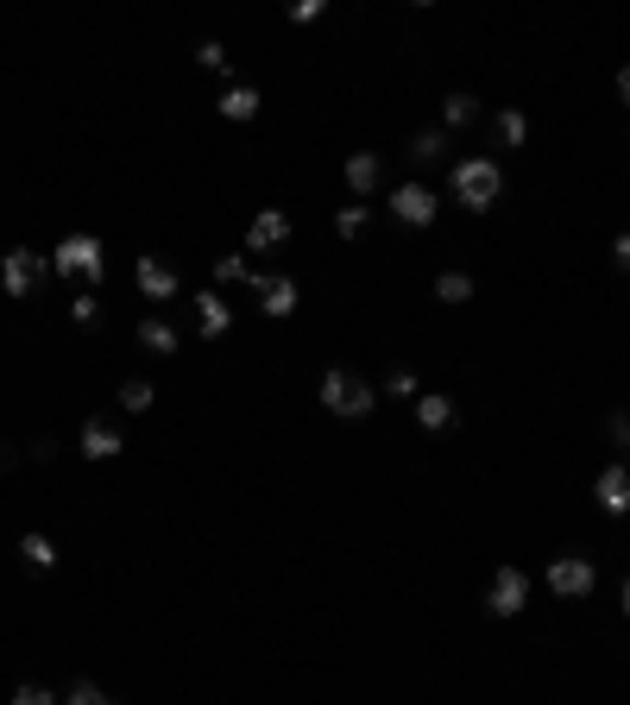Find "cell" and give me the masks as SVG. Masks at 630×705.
Returning <instances> with one entry per match:
<instances>
[{
    "label": "cell",
    "mask_w": 630,
    "mask_h": 705,
    "mask_svg": "<svg viewBox=\"0 0 630 705\" xmlns=\"http://www.w3.org/2000/svg\"><path fill=\"white\" fill-rule=\"evenodd\" d=\"M13 466H20V448H13V441H0V473H13Z\"/></svg>",
    "instance_id": "obj_35"
},
{
    "label": "cell",
    "mask_w": 630,
    "mask_h": 705,
    "mask_svg": "<svg viewBox=\"0 0 630 705\" xmlns=\"http://www.w3.org/2000/svg\"><path fill=\"white\" fill-rule=\"evenodd\" d=\"M70 322L76 327H95L101 322V297H95V290H82V297L70 302Z\"/></svg>",
    "instance_id": "obj_27"
},
{
    "label": "cell",
    "mask_w": 630,
    "mask_h": 705,
    "mask_svg": "<svg viewBox=\"0 0 630 705\" xmlns=\"http://www.w3.org/2000/svg\"><path fill=\"white\" fill-rule=\"evenodd\" d=\"M618 101H625V107H630V63H625V70H618Z\"/></svg>",
    "instance_id": "obj_36"
},
{
    "label": "cell",
    "mask_w": 630,
    "mask_h": 705,
    "mask_svg": "<svg viewBox=\"0 0 630 705\" xmlns=\"http://www.w3.org/2000/svg\"><path fill=\"white\" fill-rule=\"evenodd\" d=\"M373 403H378V391L359 372H347V366H328V372H322V409H328V416L359 423V416H373Z\"/></svg>",
    "instance_id": "obj_1"
},
{
    "label": "cell",
    "mask_w": 630,
    "mask_h": 705,
    "mask_svg": "<svg viewBox=\"0 0 630 705\" xmlns=\"http://www.w3.org/2000/svg\"><path fill=\"white\" fill-rule=\"evenodd\" d=\"M50 271L76 277V284H101V271H107V252H101L95 233H64V240H57V252H50Z\"/></svg>",
    "instance_id": "obj_3"
},
{
    "label": "cell",
    "mask_w": 630,
    "mask_h": 705,
    "mask_svg": "<svg viewBox=\"0 0 630 705\" xmlns=\"http://www.w3.org/2000/svg\"><path fill=\"white\" fill-rule=\"evenodd\" d=\"M529 139V114L524 107H504L499 120H492V146H524Z\"/></svg>",
    "instance_id": "obj_18"
},
{
    "label": "cell",
    "mask_w": 630,
    "mask_h": 705,
    "mask_svg": "<svg viewBox=\"0 0 630 705\" xmlns=\"http://www.w3.org/2000/svg\"><path fill=\"white\" fill-rule=\"evenodd\" d=\"M196 327H202V340H221L227 327H233V309H227L215 290H202L196 297Z\"/></svg>",
    "instance_id": "obj_13"
},
{
    "label": "cell",
    "mask_w": 630,
    "mask_h": 705,
    "mask_svg": "<svg viewBox=\"0 0 630 705\" xmlns=\"http://www.w3.org/2000/svg\"><path fill=\"white\" fill-rule=\"evenodd\" d=\"M435 215H442L435 189H423V183H398V189H391V221H403V227H428Z\"/></svg>",
    "instance_id": "obj_8"
},
{
    "label": "cell",
    "mask_w": 630,
    "mask_h": 705,
    "mask_svg": "<svg viewBox=\"0 0 630 705\" xmlns=\"http://www.w3.org/2000/svg\"><path fill=\"white\" fill-rule=\"evenodd\" d=\"M252 297H259V315L265 322H290L297 315V277H284V271H259L252 277Z\"/></svg>",
    "instance_id": "obj_5"
},
{
    "label": "cell",
    "mask_w": 630,
    "mask_h": 705,
    "mask_svg": "<svg viewBox=\"0 0 630 705\" xmlns=\"http://www.w3.org/2000/svg\"><path fill=\"white\" fill-rule=\"evenodd\" d=\"M385 391H391V397H416V372L391 366V372H385Z\"/></svg>",
    "instance_id": "obj_30"
},
{
    "label": "cell",
    "mask_w": 630,
    "mask_h": 705,
    "mask_svg": "<svg viewBox=\"0 0 630 705\" xmlns=\"http://www.w3.org/2000/svg\"><path fill=\"white\" fill-rule=\"evenodd\" d=\"M252 277H259V271L247 265V252H227L221 265H215V284H252Z\"/></svg>",
    "instance_id": "obj_25"
},
{
    "label": "cell",
    "mask_w": 630,
    "mask_h": 705,
    "mask_svg": "<svg viewBox=\"0 0 630 705\" xmlns=\"http://www.w3.org/2000/svg\"><path fill=\"white\" fill-rule=\"evenodd\" d=\"M114 453H126L114 416H89V423H82V460H114Z\"/></svg>",
    "instance_id": "obj_11"
},
{
    "label": "cell",
    "mask_w": 630,
    "mask_h": 705,
    "mask_svg": "<svg viewBox=\"0 0 630 705\" xmlns=\"http://www.w3.org/2000/svg\"><path fill=\"white\" fill-rule=\"evenodd\" d=\"M611 265H618V271H630V233H618V240H611Z\"/></svg>",
    "instance_id": "obj_32"
},
{
    "label": "cell",
    "mask_w": 630,
    "mask_h": 705,
    "mask_svg": "<svg viewBox=\"0 0 630 705\" xmlns=\"http://www.w3.org/2000/svg\"><path fill=\"white\" fill-rule=\"evenodd\" d=\"M133 277H139V290H146L151 302H176V271L171 265H164V258H139V265H133Z\"/></svg>",
    "instance_id": "obj_12"
},
{
    "label": "cell",
    "mask_w": 630,
    "mask_h": 705,
    "mask_svg": "<svg viewBox=\"0 0 630 705\" xmlns=\"http://www.w3.org/2000/svg\"><path fill=\"white\" fill-rule=\"evenodd\" d=\"M347 189H353V196H373V189H378V158H373V151H353V158H347Z\"/></svg>",
    "instance_id": "obj_19"
},
{
    "label": "cell",
    "mask_w": 630,
    "mask_h": 705,
    "mask_svg": "<svg viewBox=\"0 0 630 705\" xmlns=\"http://www.w3.org/2000/svg\"><path fill=\"white\" fill-rule=\"evenodd\" d=\"M454 196L467 201L473 215H485V208L504 196V164L499 158H460V164H454Z\"/></svg>",
    "instance_id": "obj_2"
},
{
    "label": "cell",
    "mask_w": 630,
    "mask_h": 705,
    "mask_svg": "<svg viewBox=\"0 0 630 705\" xmlns=\"http://www.w3.org/2000/svg\"><path fill=\"white\" fill-rule=\"evenodd\" d=\"M593 504H599L605 517H630V466H605L593 478Z\"/></svg>",
    "instance_id": "obj_9"
},
{
    "label": "cell",
    "mask_w": 630,
    "mask_h": 705,
    "mask_svg": "<svg viewBox=\"0 0 630 705\" xmlns=\"http://www.w3.org/2000/svg\"><path fill=\"white\" fill-rule=\"evenodd\" d=\"M366 227H373V208H366V201H347V208L334 215V233H341V240H359Z\"/></svg>",
    "instance_id": "obj_22"
},
{
    "label": "cell",
    "mask_w": 630,
    "mask_h": 705,
    "mask_svg": "<svg viewBox=\"0 0 630 705\" xmlns=\"http://www.w3.org/2000/svg\"><path fill=\"white\" fill-rule=\"evenodd\" d=\"M64 705H114V700L101 693L95 680H70V686H64Z\"/></svg>",
    "instance_id": "obj_26"
},
{
    "label": "cell",
    "mask_w": 630,
    "mask_h": 705,
    "mask_svg": "<svg viewBox=\"0 0 630 705\" xmlns=\"http://www.w3.org/2000/svg\"><path fill=\"white\" fill-rule=\"evenodd\" d=\"M284 240H290V215L284 208H259L247 227V252H277Z\"/></svg>",
    "instance_id": "obj_10"
},
{
    "label": "cell",
    "mask_w": 630,
    "mask_h": 705,
    "mask_svg": "<svg viewBox=\"0 0 630 705\" xmlns=\"http://www.w3.org/2000/svg\"><path fill=\"white\" fill-rule=\"evenodd\" d=\"M38 284H45V258L32 246H13L7 258H0V290L13 302H25V297H38Z\"/></svg>",
    "instance_id": "obj_4"
},
{
    "label": "cell",
    "mask_w": 630,
    "mask_h": 705,
    "mask_svg": "<svg viewBox=\"0 0 630 705\" xmlns=\"http://www.w3.org/2000/svg\"><path fill=\"white\" fill-rule=\"evenodd\" d=\"M32 460H57V435H38L32 441Z\"/></svg>",
    "instance_id": "obj_33"
},
{
    "label": "cell",
    "mask_w": 630,
    "mask_h": 705,
    "mask_svg": "<svg viewBox=\"0 0 630 705\" xmlns=\"http://www.w3.org/2000/svg\"><path fill=\"white\" fill-rule=\"evenodd\" d=\"M611 441H618V448H630V416H611Z\"/></svg>",
    "instance_id": "obj_34"
},
{
    "label": "cell",
    "mask_w": 630,
    "mask_h": 705,
    "mask_svg": "<svg viewBox=\"0 0 630 705\" xmlns=\"http://www.w3.org/2000/svg\"><path fill=\"white\" fill-rule=\"evenodd\" d=\"M479 120V101L473 95H442V132H460V126Z\"/></svg>",
    "instance_id": "obj_21"
},
{
    "label": "cell",
    "mask_w": 630,
    "mask_h": 705,
    "mask_svg": "<svg viewBox=\"0 0 630 705\" xmlns=\"http://www.w3.org/2000/svg\"><path fill=\"white\" fill-rule=\"evenodd\" d=\"M599 586V567L586 560V554H554L549 560V592L554 599H586Z\"/></svg>",
    "instance_id": "obj_6"
},
{
    "label": "cell",
    "mask_w": 630,
    "mask_h": 705,
    "mask_svg": "<svg viewBox=\"0 0 630 705\" xmlns=\"http://www.w3.org/2000/svg\"><path fill=\"white\" fill-rule=\"evenodd\" d=\"M20 560L32 567V574H50V567H57V542L38 535V529H25V535H20Z\"/></svg>",
    "instance_id": "obj_16"
},
{
    "label": "cell",
    "mask_w": 630,
    "mask_h": 705,
    "mask_svg": "<svg viewBox=\"0 0 630 705\" xmlns=\"http://www.w3.org/2000/svg\"><path fill=\"white\" fill-rule=\"evenodd\" d=\"M215 107H221V120H259V107H265V95H259L252 82H233V89H227V95L215 101Z\"/></svg>",
    "instance_id": "obj_14"
},
{
    "label": "cell",
    "mask_w": 630,
    "mask_h": 705,
    "mask_svg": "<svg viewBox=\"0 0 630 705\" xmlns=\"http://www.w3.org/2000/svg\"><path fill=\"white\" fill-rule=\"evenodd\" d=\"M625 617H630V579H625Z\"/></svg>",
    "instance_id": "obj_37"
},
{
    "label": "cell",
    "mask_w": 630,
    "mask_h": 705,
    "mask_svg": "<svg viewBox=\"0 0 630 705\" xmlns=\"http://www.w3.org/2000/svg\"><path fill=\"white\" fill-rule=\"evenodd\" d=\"M322 13H328V0H297V7H290V20L297 25H316Z\"/></svg>",
    "instance_id": "obj_31"
},
{
    "label": "cell",
    "mask_w": 630,
    "mask_h": 705,
    "mask_svg": "<svg viewBox=\"0 0 630 705\" xmlns=\"http://www.w3.org/2000/svg\"><path fill=\"white\" fill-rule=\"evenodd\" d=\"M13 705H64L50 686H38V680H25V686H13Z\"/></svg>",
    "instance_id": "obj_29"
},
{
    "label": "cell",
    "mask_w": 630,
    "mask_h": 705,
    "mask_svg": "<svg viewBox=\"0 0 630 705\" xmlns=\"http://www.w3.org/2000/svg\"><path fill=\"white\" fill-rule=\"evenodd\" d=\"M448 423H454V397H442V391H416V428L442 435Z\"/></svg>",
    "instance_id": "obj_15"
},
{
    "label": "cell",
    "mask_w": 630,
    "mask_h": 705,
    "mask_svg": "<svg viewBox=\"0 0 630 705\" xmlns=\"http://www.w3.org/2000/svg\"><path fill=\"white\" fill-rule=\"evenodd\" d=\"M139 347L158 352V359H171V352H176V327L164 322V315H146V322H139Z\"/></svg>",
    "instance_id": "obj_17"
},
{
    "label": "cell",
    "mask_w": 630,
    "mask_h": 705,
    "mask_svg": "<svg viewBox=\"0 0 630 705\" xmlns=\"http://www.w3.org/2000/svg\"><path fill=\"white\" fill-rule=\"evenodd\" d=\"M151 403H158V391H151L146 378H126V384H121V409H126V416H146Z\"/></svg>",
    "instance_id": "obj_23"
},
{
    "label": "cell",
    "mask_w": 630,
    "mask_h": 705,
    "mask_svg": "<svg viewBox=\"0 0 630 705\" xmlns=\"http://www.w3.org/2000/svg\"><path fill=\"white\" fill-rule=\"evenodd\" d=\"M196 63H202V70H215V76H227V45H221V38H202Z\"/></svg>",
    "instance_id": "obj_28"
},
{
    "label": "cell",
    "mask_w": 630,
    "mask_h": 705,
    "mask_svg": "<svg viewBox=\"0 0 630 705\" xmlns=\"http://www.w3.org/2000/svg\"><path fill=\"white\" fill-rule=\"evenodd\" d=\"M529 604V579H524V567H499L492 574V592H485V611L499 617V624H511L517 611Z\"/></svg>",
    "instance_id": "obj_7"
},
{
    "label": "cell",
    "mask_w": 630,
    "mask_h": 705,
    "mask_svg": "<svg viewBox=\"0 0 630 705\" xmlns=\"http://www.w3.org/2000/svg\"><path fill=\"white\" fill-rule=\"evenodd\" d=\"M435 297H442V302H473V277H467V271H442V277H435Z\"/></svg>",
    "instance_id": "obj_24"
},
{
    "label": "cell",
    "mask_w": 630,
    "mask_h": 705,
    "mask_svg": "<svg viewBox=\"0 0 630 705\" xmlns=\"http://www.w3.org/2000/svg\"><path fill=\"white\" fill-rule=\"evenodd\" d=\"M442 158H448V132L442 126H428V132L410 139V164H442Z\"/></svg>",
    "instance_id": "obj_20"
}]
</instances>
